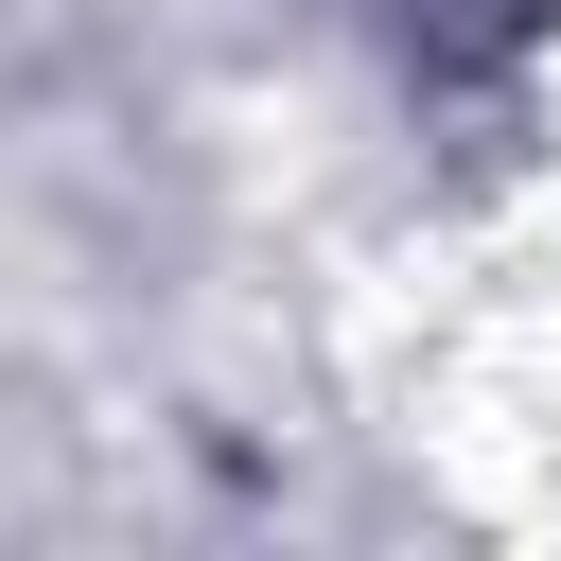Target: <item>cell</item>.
<instances>
[{
    "instance_id": "cell-1",
    "label": "cell",
    "mask_w": 561,
    "mask_h": 561,
    "mask_svg": "<svg viewBox=\"0 0 561 561\" xmlns=\"http://www.w3.org/2000/svg\"><path fill=\"white\" fill-rule=\"evenodd\" d=\"M456 18H526V0H456Z\"/></svg>"
}]
</instances>
